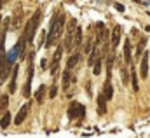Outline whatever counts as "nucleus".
Returning a JSON list of instances; mask_svg holds the SVG:
<instances>
[{"label":"nucleus","instance_id":"nucleus-1","mask_svg":"<svg viewBox=\"0 0 150 138\" xmlns=\"http://www.w3.org/2000/svg\"><path fill=\"white\" fill-rule=\"evenodd\" d=\"M65 14H54L52 19H51V26H49V32H47V38H45V47H52L54 40L63 33V28H65Z\"/></svg>","mask_w":150,"mask_h":138},{"label":"nucleus","instance_id":"nucleus-2","mask_svg":"<svg viewBox=\"0 0 150 138\" xmlns=\"http://www.w3.org/2000/svg\"><path fill=\"white\" fill-rule=\"evenodd\" d=\"M40 19H42V12H40V9H37V11L33 12V16L28 19L26 26H25V35H23V38H25L26 44L33 42V37H35V33H37V30H38Z\"/></svg>","mask_w":150,"mask_h":138},{"label":"nucleus","instance_id":"nucleus-3","mask_svg":"<svg viewBox=\"0 0 150 138\" xmlns=\"http://www.w3.org/2000/svg\"><path fill=\"white\" fill-rule=\"evenodd\" d=\"M86 115V107L79 102H72L68 107V119H77V117H84Z\"/></svg>","mask_w":150,"mask_h":138},{"label":"nucleus","instance_id":"nucleus-4","mask_svg":"<svg viewBox=\"0 0 150 138\" xmlns=\"http://www.w3.org/2000/svg\"><path fill=\"white\" fill-rule=\"evenodd\" d=\"M63 44L61 46H58L56 47V53H54V56H52V63H51V75L52 77H56L58 75V70H59V61H61V56H63Z\"/></svg>","mask_w":150,"mask_h":138},{"label":"nucleus","instance_id":"nucleus-5","mask_svg":"<svg viewBox=\"0 0 150 138\" xmlns=\"http://www.w3.org/2000/svg\"><path fill=\"white\" fill-rule=\"evenodd\" d=\"M32 80H33V54H30V67H28V80L23 87V95L25 98H30L32 95Z\"/></svg>","mask_w":150,"mask_h":138},{"label":"nucleus","instance_id":"nucleus-6","mask_svg":"<svg viewBox=\"0 0 150 138\" xmlns=\"http://www.w3.org/2000/svg\"><path fill=\"white\" fill-rule=\"evenodd\" d=\"M28 112H30V103L26 102V103L19 108V112H18V115H16V119H14V124H16V126L23 124L25 119H26V115H28Z\"/></svg>","mask_w":150,"mask_h":138},{"label":"nucleus","instance_id":"nucleus-7","mask_svg":"<svg viewBox=\"0 0 150 138\" xmlns=\"http://www.w3.org/2000/svg\"><path fill=\"white\" fill-rule=\"evenodd\" d=\"M18 73H19V67L18 65H14L12 67V77H11V80H9V93H16V89H18Z\"/></svg>","mask_w":150,"mask_h":138},{"label":"nucleus","instance_id":"nucleus-8","mask_svg":"<svg viewBox=\"0 0 150 138\" xmlns=\"http://www.w3.org/2000/svg\"><path fill=\"white\" fill-rule=\"evenodd\" d=\"M120 35H122V30H120V26H119V25H117V26H113L112 37H110V44H112V49H117V46L120 44Z\"/></svg>","mask_w":150,"mask_h":138},{"label":"nucleus","instance_id":"nucleus-9","mask_svg":"<svg viewBox=\"0 0 150 138\" xmlns=\"http://www.w3.org/2000/svg\"><path fill=\"white\" fill-rule=\"evenodd\" d=\"M149 60H150V54L145 53V54L142 56V65H140V75H142L143 79L149 77Z\"/></svg>","mask_w":150,"mask_h":138},{"label":"nucleus","instance_id":"nucleus-10","mask_svg":"<svg viewBox=\"0 0 150 138\" xmlns=\"http://www.w3.org/2000/svg\"><path fill=\"white\" fill-rule=\"evenodd\" d=\"M101 93L105 95V100H107V102H110V100L113 98V87H112V80H110V79H107V82H105Z\"/></svg>","mask_w":150,"mask_h":138},{"label":"nucleus","instance_id":"nucleus-11","mask_svg":"<svg viewBox=\"0 0 150 138\" xmlns=\"http://www.w3.org/2000/svg\"><path fill=\"white\" fill-rule=\"evenodd\" d=\"M96 102H98V112H100V115H103V114L107 112V100H105V95L100 93L98 98H96Z\"/></svg>","mask_w":150,"mask_h":138},{"label":"nucleus","instance_id":"nucleus-12","mask_svg":"<svg viewBox=\"0 0 150 138\" xmlns=\"http://www.w3.org/2000/svg\"><path fill=\"white\" fill-rule=\"evenodd\" d=\"M131 60H133V56H131V42L129 40H124V61L129 65Z\"/></svg>","mask_w":150,"mask_h":138},{"label":"nucleus","instance_id":"nucleus-13","mask_svg":"<svg viewBox=\"0 0 150 138\" xmlns=\"http://www.w3.org/2000/svg\"><path fill=\"white\" fill-rule=\"evenodd\" d=\"M82 46V28L77 26L74 33V47H80Z\"/></svg>","mask_w":150,"mask_h":138},{"label":"nucleus","instance_id":"nucleus-14","mask_svg":"<svg viewBox=\"0 0 150 138\" xmlns=\"http://www.w3.org/2000/svg\"><path fill=\"white\" fill-rule=\"evenodd\" d=\"M79 60H80V54H79V53H74V54H72V56H70V58H68V61H67V68H74L75 65H77V63H79Z\"/></svg>","mask_w":150,"mask_h":138},{"label":"nucleus","instance_id":"nucleus-15","mask_svg":"<svg viewBox=\"0 0 150 138\" xmlns=\"http://www.w3.org/2000/svg\"><path fill=\"white\" fill-rule=\"evenodd\" d=\"M44 96H45V86L40 84V87L35 91V100H37L38 103H42V102H44Z\"/></svg>","mask_w":150,"mask_h":138},{"label":"nucleus","instance_id":"nucleus-16","mask_svg":"<svg viewBox=\"0 0 150 138\" xmlns=\"http://www.w3.org/2000/svg\"><path fill=\"white\" fill-rule=\"evenodd\" d=\"M101 63H103V56L96 58V61H94V65H93V73H94V75H100V73H101Z\"/></svg>","mask_w":150,"mask_h":138},{"label":"nucleus","instance_id":"nucleus-17","mask_svg":"<svg viewBox=\"0 0 150 138\" xmlns=\"http://www.w3.org/2000/svg\"><path fill=\"white\" fill-rule=\"evenodd\" d=\"M9 124H11V114L9 112H5L4 115H2V119H0V128H9Z\"/></svg>","mask_w":150,"mask_h":138},{"label":"nucleus","instance_id":"nucleus-18","mask_svg":"<svg viewBox=\"0 0 150 138\" xmlns=\"http://www.w3.org/2000/svg\"><path fill=\"white\" fill-rule=\"evenodd\" d=\"M131 84H133V89L138 91L140 89V84H138V77H136V70L131 67Z\"/></svg>","mask_w":150,"mask_h":138},{"label":"nucleus","instance_id":"nucleus-19","mask_svg":"<svg viewBox=\"0 0 150 138\" xmlns=\"http://www.w3.org/2000/svg\"><path fill=\"white\" fill-rule=\"evenodd\" d=\"M145 44H147V40H145V38H140V42H138V47H136V58H142V56H143Z\"/></svg>","mask_w":150,"mask_h":138},{"label":"nucleus","instance_id":"nucleus-20","mask_svg":"<svg viewBox=\"0 0 150 138\" xmlns=\"http://www.w3.org/2000/svg\"><path fill=\"white\" fill-rule=\"evenodd\" d=\"M68 84H70V68H67L63 72V89H68Z\"/></svg>","mask_w":150,"mask_h":138},{"label":"nucleus","instance_id":"nucleus-21","mask_svg":"<svg viewBox=\"0 0 150 138\" xmlns=\"http://www.w3.org/2000/svg\"><path fill=\"white\" fill-rule=\"evenodd\" d=\"M7 107H9V96L7 95H2V98H0V112H4Z\"/></svg>","mask_w":150,"mask_h":138},{"label":"nucleus","instance_id":"nucleus-22","mask_svg":"<svg viewBox=\"0 0 150 138\" xmlns=\"http://www.w3.org/2000/svg\"><path fill=\"white\" fill-rule=\"evenodd\" d=\"M127 72H129V70L122 67V70H120V77H122V82H124V84H129V73H127Z\"/></svg>","mask_w":150,"mask_h":138},{"label":"nucleus","instance_id":"nucleus-23","mask_svg":"<svg viewBox=\"0 0 150 138\" xmlns=\"http://www.w3.org/2000/svg\"><path fill=\"white\" fill-rule=\"evenodd\" d=\"M56 95H58V86H56V84H52V86H51V89H49V98H52V100H54V98H56Z\"/></svg>","mask_w":150,"mask_h":138},{"label":"nucleus","instance_id":"nucleus-24","mask_svg":"<svg viewBox=\"0 0 150 138\" xmlns=\"http://www.w3.org/2000/svg\"><path fill=\"white\" fill-rule=\"evenodd\" d=\"M113 7H115V9H117L119 12H124V5H122V4H115Z\"/></svg>","mask_w":150,"mask_h":138}]
</instances>
